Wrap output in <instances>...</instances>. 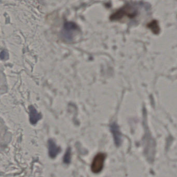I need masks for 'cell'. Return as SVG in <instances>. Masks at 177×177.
I'll return each instance as SVG.
<instances>
[{
	"mask_svg": "<svg viewBox=\"0 0 177 177\" xmlns=\"http://www.w3.org/2000/svg\"><path fill=\"white\" fill-rule=\"evenodd\" d=\"M9 56V53L6 50H2L1 53V58L2 60H5V59H8Z\"/></svg>",
	"mask_w": 177,
	"mask_h": 177,
	"instance_id": "9c48e42d",
	"label": "cell"
},
{
	"mask_svg": "<svg viewBox=\"0 0 177 177\" xmlns=\"http://www.w3.org/2000/svg\"><path fill=\"white\" fill-rule=\"evenodd\" d=\"M79 27L72 22H67L64 23L62 31L61 36L67 41H72L75 33L79 31Z\"/></svg>",
	"mask_w": 177,
	"mask_h": 177,
	"instance_id": "7a4b0ae2",
	"label": "cell"
},
{
	"mask_svg": "<svg viewBox=\"0 0 177 177\" xmlns=\"http://www.w3.org/2000/svg\"><path fill=\"white\" fill-rule=\"evenodd\" d=\"M147 27H148L149 29H150L153 33L155 34H158L160 32V27L159 26V24L157 20H153L150 22L148 24Z\"/></svg>",
	"mask_w": 177,
	"mask_h": 177,
	"instance_id": "52a82bcc",
	"label": "cell"
},
{
	"mask_svg": "<svg viewBox=\"0 0 177 177\" xmlns=\"http://www.w3.org/2000/svg\"><path fill=\"white\" fill-rule=\"evenodd\" d=\"M71 161V149L68 148L66 150V153L64 155L63 158V162L66 164H69Z\"/></svg>",
	"mask_w": 177,
	"mask_h": 177,
	"instance_id": "ba28073f",
	"label": "cell"
},
{
	"mask_svg": "<svg viewBox=\"0 0 177 177\" xmlns=\"http://www.w3.org/2000/svg\"><path fill=\"white\" fill-rule=\"evenodd\" d=\"M138 14L137 9L129 4L120 8L117 11L111 15L110 19L111 20H120L123 18L124 16H127L130 18L135 17Z\"/></svg>",
	"mask_w": 177,
	"mask_h": 177,
	"instance_id": "6da1fadb",
	"label": "cell"
},
{
	"mask_svg": "<svg viewBox=\"0 0 177 177\" xmlns=\"http://www.w3.org/2000/svg\"><path fill=\"white\" fill-rule=\"evenodd\" d=\"M106 155L104 153H99L95 156L91 164V171L95 174H98L104 168Z\"/></svg>",
	"mask_w": 177,
	"mask_h": 177,
	"instance_id": "3957f363",
	"label": "cell"
},
{
	"mask_svg": "<svg viewBox=\"0 0 177 177\" xmlns=\"http://www.w3.org/2000/svg\"><path fill=\"white\" fill-rule=\"evenodd\" d=\"M48 145L49 155L52 158H54L60 152V148L57 147L55 142L52 139L48 140Z\"/></svg>",
	"mask_w": 177,
	"mask_h": 177,
	"instance_id": "277c9868",
	"label": "cell"
},
{
	"mask_svg": "<svg viewBox=\"0 0 177 177\" xmlns=\"http://www.w3.org/2000/svg\"><path fill=\"white\" fill-rule=\"evenodd\" d=\"M111 131L114 137L115 143L116 145H119L121 141V134H120V131L118 129L117 125L115 124H112L111 126Z\"/></svg>",
	"mask_w": 177,
	"mask_h": 177,
	"instance_id": "8992f818",
	"label": "cell"
},
{
	"mask_svg": "<svg viewBox=\"0 0 177 177\" xmlns=\"http://www.w3.org/2000/svg\"><path fill=\"white\" fill-rule=\"evenodd\" d=\"M29 110L30 122L32 124L34 125L37 123L39 120H41L42 115L40 113L38 112V111H36V108L33 106H30Z\"/></svg>",
	"mask_w": 177,
	"mask_h": 177,
	"instance_id": "5b68a950",
	"label": "cell"
}]
</instances>
